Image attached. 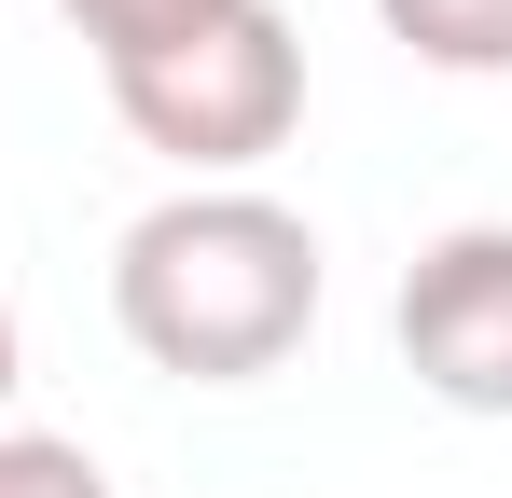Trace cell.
Segmentation results:
<instances>
[{
  "label": "cell",
  "instance_id": "cell-5",
  "mask_svg": "<svg viewBox=\"0 0 512 498\" xmlns=\"http://www.w3.org/2000/svg\"><path fill=\"white\" fill-rule=\"evenodd\" d=\"M56 14L84 28L97 83H111V70H139V56H167V42H194V28H222L236 0H56Z\"/></svg>",
  "mask_w": 512,
  "mask_h": 498
},
{
  "label": "cell",
  "instance_id": "cell-7",
  "mask_svg": "<svg viewBox=\"0 0 512 498\" xmlns=\"http://www.w3.org/2000/svg\"><path fill=\"white\" fill-rule=\"evenodd\" d=\"M14 374H28V346H14V291H0V402H14Z\"/></svg>",
  "mask_w": 512,
  "mask_h": 498
},
{
  "label": "cell",
  "instance_id": "cell-3",
  "mask_svg": "<svg viewBox=\"0 0 512 498\" xmlns=\"http://www.w3.org/2000/svg\"><path fill=\"white\" fill-rule=\"evenodd\" d=\"M402 374L443 415H512V222H457L402 263Z\"/></svg>",
  "mask_w": 512,
  "mask_h": 498
},
{
  "label": "cell",
  "instance_id": "cell-6",
  "mask_svg": "<svg viewBox=\"0 0 512 498\" xmlns=\"http://www.w3.org/2000/svg\"><path fill=\"white\" fill-rule=\"evenodd\" d=\"M0 498H111V471L70 429H0Z\"/></svg>",
  "mask_w": 512,
  "mask_h": 498
},
{
  "label": "cell",
  "instance_id": "cell-4",
  "mask_svg": "<svg viewBox=\"0 0 512 498\" xmlns=\"http://www.w3.org/2000/svg\"><path fill=\"white\" fill-rule=\"evenodd\" d=\"M388 42L416 70H457V83H512V0H374Z\"/></svg>",
  "mask_w": 512,
  "mask_h": 498
},
{
  "label": "cell",
  "instance_id": "cell-1",
  "mask_svg": "<svg viewBox=\"0 0 512 498\" xmlns=\"http://www.w3.org/2000/svg\"><path fill=\"white\" fill-rule=\"evenodd\" d=\"M111 319L153 374L250 388L319 332V222L250 180H180L111 236Z\"/></svg>",
  "mask_w": 512,
  "mask_h": 498
},
{
  "label": "cell",
  "instance_id": "cell-2",
  "mask_svg": "<svg viewBox=\"0 0 512 498\" xmlns=\"http://www.w3.org/2000/svg\"><path fill=\"white\" fill-rule=\"evenodd\" d=\"M111 111H125V139L167 153L180 180H236V166H263L305 125V42H291L277 0H236L222 28H194L167 56L111 70Z\"/></svg>",
  "mask_w": 512,
  "mask_h": 498
}]
</instances>
